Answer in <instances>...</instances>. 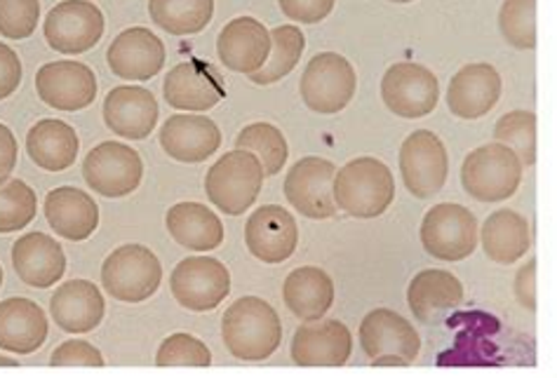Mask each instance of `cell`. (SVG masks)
<instances>
[{
    "mask_svg": "<svg viewBox=\"0 0 557 378\" xmlns=\"http://www.w3.org/2000/svg\"><path fill=\"white\" fill-rule=\"evenodd\" d=\"M12 266L28 287L48 289L64 278L66 254L46 232H26L12 244Z\"/></svg>",
    "mask_w": 557,
    "mask_h": 378,
    "instance_id": "cell-24",
    "label": "cell"
},
{
    "mask_svg": "<svg viewBox=\"0 0 557 378\" xmlns=\"http://www.w3.org/2000/svg\"><path fill=\"white\" fill-rule=\"evenodd\" d=\"M22 85V62L5 42H0V101L20 90Z\"/></svg>",
    "mask_w": 557,
    "mask_h": 378,
    "instance_id": "cell-43",
    "label": "cell"
},
{
    "mask_svg": "<svg viewBox=\"0 0 557 378\" xmlns=\"http://www.w3.org/2000/svg\"><path fill=\"white\" fill-rule=\"evenodd\" d=\"M36 90L40 101L57 111H83L97 97V76L81 62H50L38 68Z\"/></svg>",
    "mask_w": 557,
    "mask_h": 378,
    "instance_id": "cell-15",
    "label": "cell"
},
{
    "mask_svg": "<svg viewBox=\"0 0 557 378\" xmlns=\"http://www.w3.org/2000/svg\"><path fill=\"white\" fill-rule=\"evenodd\" d=\"M522 163L504 143H487L466 155L461 184L480 202H504L516 196L522 181Z\"/></svg>",
    "mask_w": 557,
    "mask_h": 378,
    "instance_id": "cell-4",
    "label": "cell"
},
{
    "mask_svg": "<svg viewBox=\"0 0 557 378\" xmlns=\"http://www.w3.org/2000/svg\"><path fill=\"white\" fill-rule=\"evenodd\" d=\"M17 155H20L17 139H14L12 129L8 125L0 123V186L10 179L12 169L17 167Z\"/></svg>",
    "mask_w": 557,
    "mask_h": 378,
    "instance_id": "cell-44",
    "label": "cell"
},
{
    "mask_svg": "<svg viewBox=\"0 0 557 378\" xmlns=\"http://www.w3.org/2000/svg\"><path fill=\"white\" fill-rule=\"evenodd\" d=\"M83 177L95 193L104 198H125L135 193L141 177L144 163L135 149L119 141H104L87 153L83 163Z\"/></svg>",
    "mask_w": 557,
    "mask_h": 378,
    "instance_id": "cell-10",
    "label": "cell"
},
{
    "mask_svg": "<svg viewBox=\"0 0 557 378\" xmlns=\"http://www.w3.org/2000/svg\"><path fill=\"white\" fill-rule=\"evenodd\" d=\"M236 149L257 155L263 177H275L285 167L289 155L287 139L271 123H252L243 127V133L236 139Z\"/></svg>",
    "mask_w": 557,
    "mask_h": 378,
    "instance_id": "cell-35",
    "label": "cell"
},
{
    "mask_svg": "<svg viewBox=\"0 0 557 378\" xmlns=\"http://www.w3.org/2000/svg\"><path fill=\"white\" fill-rule=\"evenodd\" d=\"M400 174L405 188L414 198H433L443 191L449 174V155L445 143L431 129L409 135L400 149Z\"/></svg>",
    "mask_w": 557,
    "mask_h": 378,
    "instance_id": "cell-11",
    "label": "cell"
},
{
    "mask_svg": "<svg viewBox=\"0 0 557 378\" xmlns=\"http://www.w3.org/2000/svg\"><path fill=\"white\" fill-rule=\"evenodd\" d=\"M283 299L292 315L304 323L325 317L334 303V282L325 270L304 266L292 270L283 285Z\"/></svg>",
    "mask_w": 557,
    "mask_h": 378,
    "instance_id": "cell-31",
    "label": "cell"
},
{
    "mask_svg": "<svg viewBox=\"0 0 557 378\" xmlns=\"http://www.w3.org/2000/svg\"><path fill=\"white\" fill-rule=\"evenodd\" d=\"M40 20V0H0V36L10 40L32 38Z\"/></svg>",
    "mask_w": 557,
    "mask_h": 378,
    "instance_id": "cell-40",
    "label": "cell"
},
{
    "mask_svg": "<svg viewBox=\"0 0 557 378\" xmlns=\"http://www.w3.org/2000/svg\"><path fill=\"white\" fill-rule=\"evenodd\" d=\"M48 46L60 54H83L104 36V14L90 0H64L42 24Z\"/></svg>",
    "mask_w": 557,
    "mask_h": 378,
    "instance_id": "cell-12",
    "label": "cell"
},
{
    "mask_svg": "<svg viewBox=\"0 0 557 378\" xmlns=\"http://www.w3.org/2000/svg\"><path fill=\"white\" fill-rule=\"evenodd\" d=\"M498 28L508 46L518 50L536 48V0H506L498 12Z\"/></svg>",
    "mask_w": 557,
    "mask_h": 378,
    "instance_id": "cell-38",
    "label": "cell"
},
{
    "mask_svg": "<svg viewBox=\"0 0 557 378\" xmlns=\"http://www.w3.org/2000/svg\"><path fill=\"white\" fill-rule=\"evenodd\" d=\"M494 139L520 158L522 167L536 163V115L532 111L506 113L494 127Z\"/></svg>",
    "mask_w": 557,
    "mask_h": 378,
    "instance_id": "cell-36",
    "label": "cell"
},
{
    "mask_svg": "<svg viewBox=\"0 0 557 378\" xmlns=\"http://www.w3.org/2000/svg\"><path fill=\"white\" fill-rule=\"evenodd\" d=\"M38 198L34 188L22 179L0 186V232L22 230L36 219Z\"/></svg>",
    "mask_w": 557,
    "mask_h": 378,
    "instance_id": "cell-37",
    "label": "cell"
},
{
    "mask_svg": "<svg viewBox=\"0 0 557 378\" xmlns=\"http://www.w3.org/2000/svg\"><path fill=\"white\" fill-rule=\"evenodd\" d=\"M336 210L356 219H376L395 200V181L388 165L376 158H356L334 174Z\"/></svg>",
    "mask_w": 557,
    "mask_h": 378,
    "instance_id": "cell-2",
    "label": "cell"
},
{
    "mask_svg": "<svg viewBox=\"0 0 557 378\" xmlns=\"http://www.w3.org/2000/svg\"><path fill=\"white\" fill-rule=\"evenodd\" d=\"M480 240L482 250H485L494 264L510 266L530 252L532 230L522 214L512 210H498L487 216Z\"/></svg>",
    "mask_w": 557,
    "mask_h": 378,
    "instance_id": "cell-32",
    "label": "cell"
},
{
    "mask_svg": "<svg viewBox=\"0 0 557 378\" xmlns=\"http://www.w3.org/2000/svg\"><path fill=\"white\" fill-rule=\"evenodd\" d=\"M81 139L69 123L46 118L38 121L26 135V153L40 169L64 172L76 163Z\"/></svg>",
    "mask_w": 557,
    "mask_h": 378,
    "instance_id": "cell-29",
    "label": "cell"
},
{
    "mask_svg": "<svg viewBox=\"0 0 557 378\" xmlns=\"http://www.w3.org/2000/svg\"><path fill=\"white\" fill-rule=\"evenodd\" d=\"M360 345L372 360L379 355H398L412 365L419 357L421 339L409 319L391 308H376L362 319Z\"/></svg>",
    "mask_w": 557,
    "mask_h": 378,
    "instance_id": "cell-23",
    "label": "cell"
},
{
    "mask_svg": "<svg viewBox=\"0 0 557 378\" xmlns=\"http://www.w3.org/2000/svg\"><path fill=\"white\" fill-rule=\"evenodd\" d=\"M263 169L255 153L231 151L210 167L205 177V193L214 207L228 216H240L255 205L261 193Z\"/></svg>",
    "mask_w": 557,
    "mask_h": 378,
    "instance_id": "cell-3",
    "label": "cell"
},
{
    "mask_svg": "<svg viewBox=\"0 0 557 378\" xmlns=\"http://www.w3.org/2000/svg\"><path fill=\"white\" fill-rule=\"evenodd\" d=\"M226 351L245 362L269 360L283 343V323L275 308L259 297L233 301L222 317Z\"/></svg>",
    "mask_w": 557,
    "mask_h": 378,
    "instance_id": "cell-1",
    "label": "cell"
},
{
    "mask_svg": "<svg viewBox=\"0 0 557 378\" xmlns=\"http://www.w3.org/2000/svg\"><path fill=\"white\" fill-rule=\"evenodd\" d=\"M245 244L249 254L263 264H283L297 252L299 226L285 207L267 205L259 207L247 219Z\"/></svg>",
    "mask_w": 557,
    "mask_h": 378,
    "instance_id": "cell-16",
    "label": "cell"
},
{
    "mask_svg": "<svg viewBox=\"0 0 557 378\" xmlns=\"http://www.w3.org/2000/svg\"><path fill=\"white\" fill-rule=\"evenodd\" d=\"M170 289L182 308L208 313L231 294V273L219 259L190 256L174 268Z\"/></svg>",
    "mask_w": 557,
    "mask_h": 378,
    "instance_id": "cell-8",
    "label": "cell"
},
{
    "mask_svg": "<svg viewBox=\"0 0 557 378\" xmlns=\"http://www.w3.org/2000/svg\"><path fill=\"white\" fill-rule=\"evenodd\" d=\"M113 76L123 80H151L165 66V46L149 28H127L107 52Z\"/></svg>",
    "mask_w": 557,
    "mask_h": 378,
    "instance_id": "cell-18",
    "label": "cell"
},
{
    "mask_svg": "<svg viewBox=\"0 0 557 378\" xmlns=\"http://www.w3.org/2000/svg\"><path fill=\"white\" fill-rule=\"evenodd\" d=\"M160 280H163V266L144 244L119 247L101 266V285H104L107 294L123 303H141L151 299L158 292Z\"/></svg>",
    "mask_w": 557,
    "mask_h": 378,
    "instance_id": "cell-5",
    "label": "cell"
},
{
    "mask_svg": "<svg viewBox=\"0 0 557 378\" xmlns=\"http://www.w3.org/2000/svg\"><path fill=\"white\" fill-rule=\"evenodd\" d=\"M287 20L299 24H318L330 17L336 0H277Z\"/></svg>",
    "mask_w": 557,
    "mask_h": 378,
    "instance_id": "cell-42",
    "label": "cell"
},
{
    "mask_svg": "<svg viewBox=\"0 0 557 378\" xmlns=\"http://www.w3.org/2000/svg\"><path fill=\"white\" fill-rule=\"evenodd\" d=\"M336 167L325 158H301L285 177V198L306 219H332L336 214L332 186Z\"/></svg>",
    "mask_w": 557,
    "mask_h": 378,
    "instance_id": "cell-13",
    "label": "cell"
},
{
    "mask_svg": "<svg viewBox=\"0 0 557 378\" xmlns=\"http://www.w3.org/2000/svg\"><path fill=\"white\" fill-rule=\"evenodd\" d=\"M48 341V317L32 299L0 303V348L14 355H32Z\"/></svg>",
    "mask_w": 557,
    "mask_h": 378,
    "instance_id": "cell-28",
    "label": "cell"
},
{
    "mask_svg": "<svg viewBox=\"0 0 557 378\" xmlns=\"http://www.w3.org/2000/svg\"><path fill=\"white\" fill-rule=\"evenodd\" d=\"M0 287H3V266H0Z\"/></svg>",
    "mask_w": 557,
    "mask_h": 378,
    "instance_id": "cell-49",
    "label": "cell"
},
{
    "mask_svg": "<svg viewBox=\"0 0 557 378\" xmlns=\"http://www.w3.org/2000/svg\"><path fill=\"white\" fill-rule=\"evenodd\" d=\"M158 101L144 87H113L104 99V123L113 135L139 141L149 137L158 125Z\"/></svg>",
    "mask_w": 557,
    "mask_h": 378,
    "instance_id": "cell-21",
    "label": "cell"
},
{
    "mask_svg": "<svg viewBox=\"0 0 557 378\" xmlns=\"http://www.w3.org/2000/svg\"><path fill=\"white\" fill-rule=\"evenodd\" d=\"M158 367H210L212 353L200 339L190 333H172L158 348Z\"/></svg>",
    "mask_w": 557,
    "mask_h": 378,
    "instance_id": "cell-39",
    "label": "cell"
},
{
    "mask_svg": "<svg viewBox=\"0 0 557 378\" xmlns=\"http://www.w3.org/2000/svg\"><path fill=\"white\" fill-rule=\"evenodd\" d=\"M358 76L339 52H320L304 68L299 92L313 113L334 115L344 111L356 97Z\"/></svg>",
    "mask_w": 557,
    "mask_h": 378,
    "instance_id": "cell-6",
    "label": "cell"
},
{
    "mask_svg": "<svg viewBox=\"0 0 557 378\" xmlns=\"http://www.w3.org/2000/svg\"><path fill=\"white\" fill-rule=\"evenodd\" d=\"M421 244L433 259L457 264L478 250V219L454 202L435 205L421 222Z\"/></svg>",
    "mask_w": 557,
    "mask_h": 378,
    "instance_id": "cell-7",
    "label": "cell"
},
{
    "mask_svg": "<svg viewBox=\"0 0 557 378\" xmlns=\"http://www.w3.org/2000/svg\"><path fill=\"white\" fill-rule=\"evenodd\" d=\"M104 297L90 280H71L50 299L52 319L66 333H87L101 325L104 319Z\"/></svg>",
    "mask_w": 557,
    "mask_h": 378,
    "instance_id": "cell-25",
    "label": "cell"
},
{
    "mask_svg": "<svg viewBox=\"0 0 557 378\" xmlns=\"http://www.w3.org/2000/svg\"><path fill=\"white\" fill-rule=\"evenodd\" d=\"M163 92L172 109L202 113L214 109L226 97V87L210 62L188 60L174 66L165 76Z\"/></svg>",
    "mask_w": 557,
    "mask_h": 378,
    "instance_id": "cell-14",
    "label": "cell"
},
{
    "mask_svg": "<svg viewBox=\"0 0 557 378\" xmlns=\"http://www.w3.org/2000/svg\"><path fill=\"white\" fill-rule=\"evenodd\" d=\"M165 224L180 247L194 252H210L224 242L222 219L200 202H180L170 207Z\"/></svg>",
    "mask_w": 557,
    "mask_h": 378,
    "instance_id": "cell-30",
    "label": "cell"
},
{
    "mask_svg": "<svg viewBox=\"0 0 557 378\" xmlns=\"http://www.w3.org/2000/svg\"><path fill=\"white\" fill-rule=\"evenodd\" d=\"M158 139L163 151L180 163H202L222 147V133L208 115H172Z\"/></svg>",
    "mask_w": 557,
    "mask_h": 378,
    "instance_id": "cell-22",
    "label": "cell"
},
{
    "mask_svg": "<svg viewBox=\"0 0 557 378\" xmlns=\"http://www.w3.org/2000/svg\"><path fill=\"white\" fill-rule=\"evenodd\" d=\"M372 367H409V362L398 355H379L372 360Z\"/></svg>",
    "mask_w": 557,
    "mask_h": 378,
    "instance_id": "cell-46",
    "label": "cell"
},
{
    "mask_svg": "<svg viewBox=\"0 0 557 378\" xmlns=\"http://www.w3.org/2000/svg\"><path fill=\"white\" fill-rule=\"evenodd\" d=\"M306 50V36L301 34V28L295 24H285V26H275L271 32V54L267 64H263L255 74H249L247 78L255 85H273L277 80H283L289 76L295 66L299 64L301 54Z\"/></svg>",
    "mask_w": 557,
    "mask_h": 378,
    "instance_id": "cell-34",
    "label": "cell"
},
{
    "mask_svg": "<svg viewBox=\"0 0 557 378\" xmlns=\"http://www.w3.org/2000/svg\"><path fill=\"white\" fill-rule=\"evenodd\" d=\"M381 99L391 113L414 121L435 111L440 101V80L431 68L414 62L393 64L381 80Z\"/></svg>",
    "mask_w": 557,
    "mask_h": 378,
    "instance_id": "cell-9",
    "label": "cell"
},
{
    "mask_svg": "<svg viewBox=\"0 0 557 378\" xmlns=\"http://www.w3.org/2000/svg\"><path fill=\"white\" fill-rule=\"evenodd\" d=\"M463 301V285L443 268H431L421 270L414 275V280L409 282L407 289V303L409 311L423 325H435L443 319L449 311L457 308Z\"/></svg>",
    "mask_w": 557,
    "mask_h": 378,
    "instance_id": "cell-26",
    "label": "cell"
},
{
    "mask_svg": "<svg viewBox=\"0 0 557 378\" xmlns=\"http://www.w3.org/2000/svg\"><path fill=\"white\" fill-rule=\"evenodd\" d=\"M354 353V337L339 319H311L292 339V360L299 367H342Z\"/></svg>",
    "mask_w": 557,
    "mask_h": 378,
    "instance_id": "cell-17",
    "label": "cell"
},
{
    "mask_svg": "<svg viewBox=\"0 0 557 378\" xmlns=\"http://www.w3.org/2000/svg\"><path fill=\"white\" fill-rule=\"evenodd\" d=\"M42 210L57 236L71 242L87 240L99 226V205L81 188H54L48 193Z\"/></svg>",
    "mask_w": 557,
    "mask_h": 378,
    "instance_id": "cell-27",
    "label": "cell"
},
{
    "mask_svg": "<svg viewBox=\"0 0 557 378\" xmlns=\"http://www.w3.org/2000/svg\"><path fill=\"white\" fill-rule=\"evenodd\" d=\"M502 87V76L492 64H468L449 80L447 106L461 121H478L498 104Z\"/></svg>",
    "mask_w": 557,
    "mask_h": 378,
    "instance_id": "cell-19",
    "label": "cell"
},
{
    "mask_svg": "<svg viewBox=\"0 0 557 378\" xmlns=\"http://www.w3.org/2000/svg\"><path fill=\"white\" fill-rule=\"evenodd\" d=\"M216 54L236 74H255L271 54V32L255 17L231 20L216 38Z\"/></svg>",
    "mask_w": 557,
    "mask_h": 378,
    "instance_id": "cell-20",
    "label": "cell"
},
{
    "mask_svg": "<svg viewBox=\"0 0 557 378\" xmlns=\"http://www.w3.org/2000/svg\"><path fill=\"white\" fill-rule=\"evenodd\" d=\"M149 14L170 36H194L212 22L214 0H149Z\"/></svg>",
    "mask_w": 557,
    "mask_h": 378,
    "instance_id": "cell-33",
    "label": "cell"
},
{
    "mask_svg": "<svg viewBox=\"0 0 557 378\" xmlns=\"http://www.w3.org/2000/svg\"><path fill=\"white\" fill-rule=\"evenodd\" d=\"M50 365L52 367H104V357H101V353L92 343L71 339L60 348H54Z\"/></svg>",
    "mask_w": 557,
    "mask_h": 378,
    "instance_id": "cell-41",
    "label": "cell"
},
{
    "mask_svg": "<svg viewBox=\"0 0 557 378\" xmlns=\"http://www.w3.org/2000/svg\"><path fill=\"white\" fill-rule=\"evenodd\" d=\"M516 297L527 311H536V261H530V264L518 270Z\"/></svg>",
    "mask_w": 557,
    "mask_h": 378,
    "instance_id": "cell-45",
    "label": "cell"
},
{
    "mask_svg": "<svg viewBox=\"0 0 557 378\" xmlns=\"http://www.w3.org/2000/svg\"><path fill=\"white\" fill-rule=\"evenodd\" d=\"M391 3H414V0H391Z\"/></svg>",
    "mask_w": 557,
    "mask_h": 378,
    "instance_id": "cell-48",
    "label": "cell"
},
{
    "mask_svg": "<svg viewBox=\"0 0 557 378\" xmlns=\"http://www.w3.org/2000/svg\"><path fill=\"white\" fill-rule=\"evenodd\" d=\"M0 367H17V362L10 357H0Z\"/></svg>",
    "mask_w": 557,
    "mask_h": 378,
    "instance_id": "cell-47",
    "label": "cell"
}]
</instances>
